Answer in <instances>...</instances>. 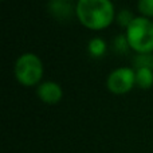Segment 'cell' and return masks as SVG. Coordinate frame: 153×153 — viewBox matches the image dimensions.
I'll use <instances>...</instances> for the list:
<instances>
[{"label":"cell","mask_w":153,"mask_h":153,"mask_svg":"<svg viewBox=\"0 0 153 153\" xmlns=\"http://www.w3.org/2000/svg\"><path fill=\"white\" fill-rule=\"evenodd\" d=\"M76 18L90 30H102L114 19V7L110 0H78Z\"/></svg>","instance_id":"1"},{"label":"cell","mask_w":153,"mask_h":153,"mask_svg":"<svg viewBox=\"0 0 153 153\" xmlns=\"http://www.w3.org/2000/svg\"><path fill=\"white\" fill-rule=\"evenodd\" d=\"M130 48L138 54H152L153 51V22L145 16H137L125 32Z\"/></svg>","instance_id":"2"},{"label":"cell","mask_w":153,"mask_h":153,"mask_svg":"<svg viewBox=\"0 0 153 153\" xmlns=\"http://www.w3.org/2000/svg\"><path fill=\"white\" fill-rule=\"evenodd\" d=\"M15 75L23 86H34L39 83L43 75V63L35 54H22L15 63Z\"/></svg>","instance_id":"3"},{"label":"cell","mask_w":153,"mask_h":153,"mask_svg":"<svg viewBox=\"0 0 153 153\" xmlns=\"http://www.w3.org/2000/svg\"><path fill=\"white\" fill-rule=\"evenodd\" d=\"M106 85L114 94H125L136 85V71L129 67H118L109 74Z\"/></svg>","instance_id":"4"},{"label":"cell","mask_w":153,"mask_h":153,"mask_svg":"<svg viewBox=\"0 0 153 153\" xmlns=\"http://www.w3.org/2000/svg\"><path fill=\"white\" fill-rule=\"evenodd\" d=\"M47 10L56 20H70L73 15H76V3L73 0H48Z\"/></svg>","instance_id":"5"},{"label":"cell","mask_w":153,"mask_h":153,"mask_svg":"<svg viewBox=\"0 0 153 153\" xmlns=\"http://www.w3.org/2000/svg\"><path fill=\"white\" fill-rule=\"evenodd\" d=\"M36 94L43 102L54 105V103L61 101L62 95H63V91H62V87L59 86L56 82L46 81L38 86Z\"/></svg>","instance_id":"6"},{"label":"cell","mask_w":153,"mask_h":153,"mask_svg":"<svg viewBox=\"0 0 153 153\" xmlns=\"http://www.w3.org/2000/svg\"><path fill=\"white\" fill-rule=\"evenodd\" d=\"M136 85L141 89H149L153 86V70L152 69H136Z\"/></svg>","instance_id":"7"},{"label":"cell","mask_w":153,"mask_h":153,"mask_svg":"<svg viewBox=\"0 0 153 153\" xmlns=\"http://www.w3.org/2000/svg\"><path fill=\"white\" fill-rule=\"evenodd\" d=\"M87 50H89L90 55L94 58H101L103 54L106 53V43L102 38H93L87 43Z\"/></svg>","instance_id":"8"},{"label":"cell","mask_w":153,"mask_h":153,"mask_svg":"<svg viewBox=\"0 0 153 153\" xmlns=\"http://www.w3.org/2000/svg\"><path fill=\"white\" fill-rule=\"evenodd\" d=\"M134 66L136 69H152L153 70V55L152 54H138L134 58Z\"/></svg>","instance_id":"9"},{"label":"cell","mask_w":153,"mask_h":153,"mask_svg":"<svg viewBox=\"0 0 153 153\" xmlns=\"http://www.w3.org/2000/svg\"><path fill=\"white\" fill-rule=\"evenodd\" d=\"M129 42H128L126 35H117L113 40V48L116 53L118 54H125L129 48Z\"/></svg>","instance_id":"10"},{"label":"cell","mask_w":153,"mask_h":153,"mask_svg":"<svg viewBox=\"0 0 153 153\" xmlns=\"http://www.w3.org/2000/svg\"><path fill=\"white\" fill-rule=\"evenodd\" d=\"M134 18H136V16L132 13V11L124 8V10H121L118 12V15H117V22H118V24L121 27L128 28V27H129V24L134 20Z\"/></svg>","instance_id":"11"},{"label":"cell","mask_w":153,"mask_h":153,"mask_svg":"<svg viewBox=\"0 0 153 153\" xmlns=\"http://www.w3.org/2000/svg\"><path fill=\"white\" fill-rule=\"evenodd\" d=\"M137 7L145 18L153 16V0H138Z\"/></svg>","instance_id":"12"}]
</instances>
